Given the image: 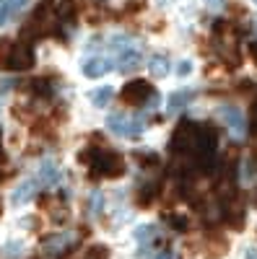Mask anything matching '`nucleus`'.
Listing matches in <instances>:
<instances>
[{
    "label": "nucleus",
    "mask_w": 257,
    "mask_h": 259,
    "mask_svg": "<svg viewBox=\"0 0 257 259\" xmlns=\"http://www.w3.org/2000/svg\"><path fill=\"white\" fill-rule=\"evenodd\" d=\"M221 117H224V122L229 124V130L234 133V138H244V133H247V119H244V114H242L239 106L224 104V106H221Z\"/></svg>",
    "instance_id": "obj_6"
},
{
    "label": "nucleus",
    "mask_w": 257,
    "mask_h": 259,
    "mask_svg": "<svg viewBox=\"0 0 257 259\" xmlns=\"http://www.w3.org/2000/svg\"><path fill=\"white\" fill-rule=\"evenodd\" d=\"M195 143H198V124L190 122V119H182L174 133H171V140H169V150L174 153L177 158H192L195 153Z\"/></svg>",
    "instance_id": "obj_4"
},
{
    "label": "nucleus",
    "mask_w": 257,
    "mask_h": 259,
    "mask_svg": "<svg viewBox=\"0 0 257 259\" xmlns=\"http://www.w3.org/2000/svg\"><path fill=\"white\" fill-rule=\"evenodd\" d=\"M31 259H42V256H31Z\"/></svg>",
    "instance_id": "obj_37"
},
{
    "label": "nucleus",
    "mask_w": 257,
    "mask_h": 259,
    "mask_svg": "<svg viewBox=\"0 0 257 259\" xmlns=\"http://www.w3.org/2000/svg\"><path fill=\"white\" fill-rule=\"evenodd\" d=\"M208 3H213V6H221V3H224V0H208Z\"/></svg>",
    "instance_id": "obj_34"
},
{
    "label": "nucleus",
    "mask_w": 257,
    "mask_h": 259,
    "mask_svg": "<svg viewBox=\"0 0 257 259\" xmlns=\"http://www.w3.org/2000/svg\"><path fill=\"white\" fill-rule=\"evenodd\" d=\"M169 221H171V226H174L179 233H185V231H187V218H182V215H171Z\"/></svg>",
    "instance_id": "obj_21"
},
{
    "label": "nucleus",
    "mask_w": 257,
    "mask_h": 259,
    "mask_svg": "<svg viewBox=\"0 0 257 259\" xmlns=\"http://www.w3.org/2000/svg\"><path fill=\"white\" fill-rule=\"evenodd\" d=\"M216 153H218V135L213 124H198V143H195V153H192V163L198 171H213L216 166Z\"/></svg>",
    "instance_id": "obj_2"
},
{
    "label": "nucleus",
    "mask_w": 257,
    "mask_h": 259,
    "mask_svg": "<svg viewBox=\"0 0 257 259\" xmlns=\"http://www.w3.org/2000/svg\"><path fill=\"white\" fill-rule=\"evenodd\" d=\"M29 3V0H8V6H11V13H18L21 8H24Z\"/></svg>",
    "instance_id": "obj_26"
},
{
    "label": "nucleus",
    "mask_w": 257,
    "mask_h": 259,
    "mask_svg": "<svg viewBox=\"0 0 257 259\" xmlns=\"http://www.w3.org/2000/svg\"><path fill=\"white\" fill-rule=\"evenodd\" d=\"M60 177H62V171H60V166H57L52 158H45V161L39 163L36 182H39L42 187H52V184H57V182H60Z\"/></svg>",
    "instance_id": "obj_9"
},
{
    "label": "nucleus",
    "mask_w": 257,
    "mask_h": 259,
    "mask_svg": "<svg viewBox=\"0 0 257 259\" xmlns=\"http://www.w3.org/2000/svg\"><path fill=\"white\" fill-rule=\"evenodd\" d=\"M247 259H257V249H247Z\"/></svg>",
    "instance_id": "obj_32"
},
{
    "label": "nucleus",
    "mask_w": 257,
    "mask_h": 259,
    "mask_svg": "<svg viewBox=\"0 0 257 259\" xmlns=\"http://www.w3.org/2000/svg\"><path fill=\"white\" fill-rule=\"evenodd\" d=\"M106 127L112 130L115 135H122L125 138V127H127V114L125 112H112L106 117Z\"/></svg>",
    "instance_id": "obj_17"
},
{
    "label": "nucleus",
    "mask_w": 257,
    "mask_h": 259,
    "mask_svg": "<svg viewBox=\"0 0 257 259\" xmlns=\"http://www.w3.org/2000/svg\"><path fill=\"white\" fill-rule=\"evenodd\" d=\"M0 256L3 259H24V244L21 241H8L0 249Z\"/></svg>",
    "instance_id": "obj_18"
},
{
    "label": "nucleus",
    "mask_w": 257,
    "mask_h": 259,
    "mask_svg": "<svg viewBox=\"0 0 257 259\" xmlns=\"http://www.w3.org/2000/svg\"><path fill=\"white\" fill-rule=\"evenodd\" d=\"M247 174H257V148L252 150V156L247 161Z\"/></svg>",
    "instance_id": "obj_24"
},
{
    "label": "nucleus",
    "mask_w": 257,
    "mask_h": 259,
    "mask_svg": "<svg viewBox=\"0 0 257 259\" xmlns=\"http://www.w3.org/2000/svg\"><path fill=\"white\" fill-rule=\"evenodd\" d=\"M8 16H11V6H8V0H0V26L8 21Z\"/></svg>",
    "instance_id": "obj_23"
},
{
    "label": "nucleus",
    "mask_w": 257,
    "mask_h": 259,
    "mask_svg": "<svg viewBox=\"0 0 257 259\" xmlns=\"http://www.w3.org/2000/svg\"><path fill=\"white\" fill-rule=\"evenodd\" d=\"M6 163V153H3V148H0V166Z\"/></svg>",
    "instance_id": "obj_33"
},
{
    "label": "nucleus",
    "mask_w": 257,
    "mask_h": 259,
    "mask_svg": "<svg viewBox=\"0 0 257 259\" xmlns=\"http://www.w3.org/2000/svg\"><path fill=\"white\" fill-rule=\"evenodd\" d=\"M36 197V182H31V179H24L16 189H13V194H11V202L13 205H26V202H31Z\"/></svg>",
    "instance_id": "obj_10"
},
{
    "label": "nucleus",
    "mask_w": 257,
    "mask_h": 259,
    "mask_svg": "<svg viewBox=\"0 0 257 259\" xmlns=\"http://www.w3.org/2000/svg\"><path fill=\"white\" fill-rule=\"evenodd\" d=\"M62 259H83V254H81L78 249H70V251H68L65 256H62Z\"/></svg>",
    "instance_id": "obj_28"
},
{
    "label": "nucleus",
    "mask_w": 257,
    "mask_h": 259,
    "mask_svg": "<svg viewBox=\"0 0 257 259\" xmlns=\"http://www.w3.org/2000/svg\"><path fill=\"white\" fill-rule=\"evenodd\" d=\"M156 259H174V251H171V249L166 246V249H161V254H159Z\"/></svg>",
    "instance_id": "obj_27"
},
{
    "label": "nucleus",
    "mask_w": 257,
    "mask_h": 259,
    "mask_svg": "<svg viewBox=\"0 0 257 259\" xmlns=\"http://www.w3.org/2000/svg\"><path fill=\"white\" fill-rule=\"evenodd\" d=\"M254 3H257V0H254Z\"/></svg>",
    "instance_id": "obj_38"
},
{
    "label": "nucleus",
    "mask_w": 257,
    "mask_h": 259,
    "mask_svg": "<svg viewBox=\"0 0 257 259\" xmlns=\"http://www.w3.org/2000/svg\"><path fill=\"white\" fill-rule=\"evenodd\" d=\"M70 244V233H52L45 239V244H42V249H45L47 254H62L68 249Z\"/></svg>",
    "instance_id": "obj_11"
},
{
    "label": "nucleus",
    "mask_w": 257,
    "mask_h": 259,
    "mask_svg": "<svg viewBox=\"0 0 257 259\" xmlns=\"http://www.w3.org/2000/svg\"><path fill=\"white\" fill-rule=\"evenodd\" d=\"M140 65H143V55H140V50L135 45L125 47L122 52H117V70L120 73H133V70L140 68Z\"/></svg>",
    "instance_id": "obj_7"
},
{
    "label": "nucleus",
    "mask_w": 257,
    "mask_h": 259,
    "mask_svg": "<svg viewBox=\"0 0 257 259\" xmlns=\"http://www.w3.org/2000/svg\"><path fill=\"white\" fill-rule=\"evenodd\" d=\"M0 65L8 70H29L34 68V50L29 41H0Z\"/></svg>",
    "instance_id": "obj_3"
},
{
    "label": "nucleus",
    "mask_w": 257,
    "mask_h": 259,
    "mask_svg": "<svg viewBox=\"0 0 257 259\" xmlns=\"http://www.w3.org/2000/svg\"><path fill=\"white\" fill-rule=\"evenodd\" d=\"M86 166L91 168V177H101V179H117L125 174V161L120 153L109 148H86L78 156Z\"/></svg>",
    "instance_id": "obj_1"
},
{
    "label": "nucleus",
    "mask_w": 257,
    "mask_h": 259,
    "mask_svg": "<svg viewBox=\"0 0 257 259\" xmlns=\"http://www.w3.org/2000/svg\"><path fill=\"white\" fill-rule=\"evenodd\" d=\"M249 57L257 62V41H249Z\"/></svg>",
    "instance_id": "obj_31"
},
{
    "label": "nucleus",
    "mask_w": 257,
    "mask_h": 259,
    "mask_svg": "<svg viewBox=\"0 0 257 259\" xmlns=\"http://www.w3.org/2000/svg\"><path fill=\"white\" fill-rule=\"evenodd\" d=\"M169 70H171V65H169L166 55H151L148 57V73L154 78H164V75H169Z\"/></svg>",
    "instance_id": "obj_13"
},
{
    "label": "nucleus",
    "mask_w": 257,
    "mask_h": 259,
    "mask_svg": "<svg viewBox=\"0 0 257 259\" xmlns=\"http://www.w3.org/2000/svg\"><path fill=\"white\" fill-rule=\"evenodd\" d=\"M89 215L91 218H96V215H101V210H104V194L99 192V189H94L91 194H89Z\"/></svg>",
    "instance_id": "obj_19"
},
{
    "label": "nucleus",
    "mask_w": 257,
    "mask_h": 259,
    "mask_svg": "<svg viewBox=\"0 0 257 259\" xmlns=\"http://www.w3.org/2000/svg\"><path fill=\"white\" fill-rule=\"evenodd\" d=\"M252 130L257 133V101L252 104Z\"/></svg>",
    "instance_id": "obj_29"
},
{
    "label": "nucleus",
    "mask_w": 257,
    "mask_h": 259,
    "mask_svg": "<svg viewBox=\"0 0 257 259\" xmlns=\"http://www.w3.org/2000/svg\"><path fill=\"white\" fill-rule=\"evenodd\" d=\"M120 96H122V101L127 106H143V104H148V99L154 96V85L148 80H130L122 89Z\"/></svg>",
    "instance_id": "obj_5"
},
{
    "label": "nucleus",
    "mask_w": 257,
    "mask_h": 259,
    "mask_svg": "<svg viewBox=\"0 0 257 259\" xmlns=\"http://www.w3.org/2000/svg\"><path fill=\"white\" fill-rule=\"evenodd\" d=\"M83 259H109V249L106 246H91L83 254Z\"/></svg>",
    "instance_id": "obj_20"
},
{
    "label": "nucleus",
    "mask_w": 257,
    "mask_h": 259,
    "mask_svg": "<svg viewBox=\"0 0 257 259\" xmlns=\"http://www.w3.org/2000/svg\"><path fill=\"white\" fill-rule=\"evenodd\" d=\"M190 73H192V62H190V60H182V62L177 65V75H179V78H187Z\"/></svg>",
    "instance_id": "obj_22"
},
{
    "label": "nucleus",
    "mask_w": 257,
    "mask_h": 259,
    "mask_svg": "<svg viewBox=\"0 0 257 259\" xmlns=\"http://www.w3.org/2000/svg\"><path fill=\"white\" fill-rule=\"evenodd\" d=\"M125 11H127V13H138V11H143V0H130V6H125Z\"/></svg>",
    "instance_id": "obj_25"
},
{
    "label": "nucleus",
    "mask_w": 257,
    "mask_h": 259,
    "mask_svg": "<svg viewBox=\"0 0 257 259\" xmlns=\"http://www.w3.org/2000/svg\"><path fill=\"white\" fill-rule=\"evenodd\" d=\"M26 89H29L34 96H39V99H50V96L55 94V85H52L50 78H34L31 83H26Z\"/></svg>",
    "instance_id": "obj_14"
},
{
    "label": "nucleus",
    "mask_w": 257,
    "mask_h": 259,
    "mask_svg": "<svg viewBox=\"0 0 257 259\" xmlns=\"http://www.w3.org/2000/svg\"><path fill=\"white\" fill-rule=\"evenodd\" d=\"M0 215H3V202H0Z\"/></svg>",
    "instance_id": "obj_35"
},
{
    "label": "nucleus",
    "mask_w": 257,
    "mask_h": 259,
    "mask_svg": "<svg viewBox=\"0 0 257 259\" xmlns=\"http://www.w3.org/2000/svg\"><path fill=\"white\" fill-rule=\"evenodd\" d=\"M13 85H16L13 80H0V91H11Z\"/></svg>",
    "instance_id": "obj_30"
},
{
    "label": "nucleus",
    "mask_w": 257,
    "mask_h": 259,
    "mask_svg": "<svg viewBox=\"0 0 257 259\" xmlns=\"http://www.w3.org/2000/svg\"><path fill=\"white\" fill-rule=\"evenodd\" d=\"M112 68H115V62L106 60V57H86L81 62V73L86 78H101V75L109 73Z\"/></svg>",
    "instance_id": "obj_8"
},
{
    "label": "nucleus",
    "mask_w": 257,
    "mask_h": 259,
    "mask_svg": "<svg viewBox=\"0 0 257 259\" xmlns=\"http://www.w3.org/2000/svg\"><path fill=\"white\" fill-rule=\"evenodd\" d=\"M192 91H177V94H171L169 96V101H166V109H169V114H174V112H179L182 106H187L190 101H192Z\"/></svg>",
    "instance_id": "obj_15"
},
{
    "label": "nucleus",
    "mask_w": 257,
    "mask_h": 259,
    "mask_svg": "<svg viewBox=\"0 0 257 259\" xmlns=\"http://www.w3.org/2000/svg\"><path fill=\"white\" fill-rule=\"evenodd\" d=\"M112 96H115L112 85H101V89H96V91L89 94V99H91V104L96 106V109H104V106L112 101Z\"/></svg>",
    "instance_id": "obj_16"
},
{
    "label": "nucleus",
    "mask_w": 257,
    "mask_h": 259,
    "mask_svg": "<svg viewBox=\"0 0 257 259\" xmlns=\"http://www.w3.org/2000/svg\"><path fill=\"white\" fill-rule=\"evenodd\" d=\"M156 194H159V184L156 182H145L135 189V205L138 207H148L154 200H156Z\"/></svg>",
    "instance_id": "obj_12"
},
{
    "label": "nucleus",
    "mask_w": 257,
    "mask_h": 259,
    "mask_svg": "<svg viewBox=\"0 0 257 259\" xmlns=\"http://www.w3.org/2000/svg\"><path fill=\"white\" fill-rule=\"evenodd\" d=\"M254 202H257V192H254Z\"/></svg>",
    "instance_id": "obj_36"
}]
</instances>
